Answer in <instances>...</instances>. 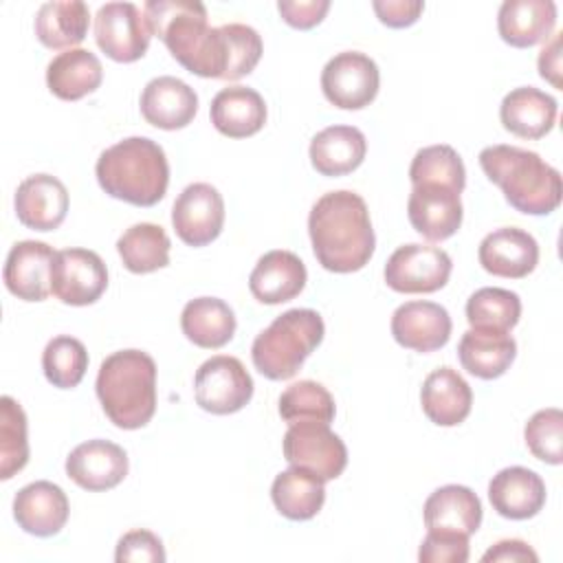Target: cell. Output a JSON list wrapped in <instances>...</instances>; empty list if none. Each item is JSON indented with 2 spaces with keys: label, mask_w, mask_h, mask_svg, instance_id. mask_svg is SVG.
I'll return each instance as SVG.
<instances>
[{
  "label": "cell",
  "mask_w": 563,
  "mask_h": 563,
  "mask_svg": "<svg viewBox=\"0 0 563 563\" xmlns=\"http://www.w3.org/2000/svg\"><path fill=\"white\" fill-rule=\"evenodd\" d=\"M308 233L317 262L330 273L361 271L374 255L376 238L365 200L350 191H328L310 209Z\"/></svg>",
  "instance_id": "1"
},
{
  "label": "cell",
  "mask_w": 563,
  "mask_h": 563,
  "mask_svg": "<svg viewBox=\"0 0 563 563\" xmlns=\"http://www.w3.org/2000/svg\"><path fill=\"white\" fill-rule=\"evenodd\" d=\"M143 15L152 35L161 37L172 57L189 73L222 79L227 70V42L220 26L207 24V9L196 0H150Z\"/></svg>",
  "instance_id": "2"
},
{
  "label": "cell",
  "mask_w": 563,
  "mask_h": 563,
  "mask_svg": "<svg viewBox=\"0 0 563 563\" xmlns=\"http://www.w3.org/2000/svg\"><path fill=\"white\" fill-rule=\"evenodd\" d=\"M479 167L501 189L506 202L526 216H548L561 205V174L537 152L488 145L479 152Z\"/></svg>",
  "instance_id": "3"
},
{
  "label": "cell",
  "mask_w": 563,
  "mask_h": 563,
  "mask_svg": "<svg viewBox=\"0 0 563 563\" xmlns=\"http://www.w3.org/2000/svg\"><path fill=\"white\" fill-rule=\"evenodd\" d=\"M95 174L108 196L134 207L156 205L169 185L167 156L147 136H130L103 150L97 158Z\"/></svg>",
  "instance_id": "4"
},
{
  "label": "cell",
  "mask_w": 563,
  "mask_h": 563,
  "mask_svg": "<svg viewBox=\"0 0 563 563\" xmlns=\"http://www.w3.org/2000/svg\"><path fill=\"white\" fill-rule=\"evenodd\" d=\"M97 398L119 429H141L156 411V363L147 352L119 350L103 358Z\"/></svg>",
  "instance_id": "5"
},
{
  "label": "cell",
  "mask_w": 563,
  "mask_h": 563,
  "mask_svg": "<svg viewBox=\"0 0 563 563\" xmlns=\"http://www.w3.org/2000/svg\"><path fill=\"white\" fill-rule=\"evenodd\" d=\"M323 332L325 325L317 310L292 308L282 312L251 345L255 369L271 380L292 378L323 341Z\"/></svg>",
  "instance_id": "6"
},
{
  "label": "cell",
  "mask_w": 563,
  "mask_h": 563,
  "mask_svg": "<svg viewBox=\"0 0 563 563\" xmlns=\"http://www.w3.org/2000/svg\"><path fill=\"white\" fill-rule=\"evenodd\" d=\"M282 446L290 466L312 473L323 484L336 479L347 466V449L325 422L290 424Z\"/></svg>",
  "instance_id": "7"
},
{
  "label": "cell",
  "mask_w": 563,
  "mask_h": 563,
  "mask_svg": "<svg viewBox=\"0 0 563 563\" xmlns=\"http://www.w3.org/2000/svg\"><path fill=\"white\" fill-rule=\"evenodd\" d=\"M194 396L198 407L209 413H235L251 400L253 378L240 358L218 354L196 369Z\"/></svg>",
  "instance_id": "8"
},
{
  "label": "cell",
  "mask_w": 563,
  "mask_h": 563,
  "mask_svg": "<svg viewBox=\"0 0 563 563\" xmlns=\"http://www.w3.org/2000/svg\"><path fill=\"white\" fill-rule=\"evenodd\" d=\"M380 86L376 62L358 51L336 53L321 70V90L325 99L341 110H361L369 106Z\"/></svg>",
  "instance_id": "9"
},
{
  "label": "cell",
  "mask_w": 563,
  "mask_h": 563,
  "mask_svg": "<svg viewBox=\"0 0 563 563\" xmlns=\"http://www.w3.org/2000/svg\"><path fill=\"white\" fill-rule=\"evenodd\" d=\"M451 268L446 251L429 244H405L389 255L385 282L391 290L405 295L435 292L449 282Z\"/></svg>",
  "instance_id": "10"
},
{
  "label": "cell",
  "mask_w": 563,
  "mask_h": 563,
  "mask_svg": "<svg viewBox=\"0 0 563 563\" xmlns=\"http://www.w3.org/2000/svg\"><path fill=\"white\" fill-rule=\"evenodd\" d=\"M95 40L110 59L130 64L145 55L152 31L136 4L108 2L101 4L95 15Z\"/></svg>",
  "instance_id": "11"
},
{
  "label": "cell",
  "mask_w": 563,
  "mask_h": 563,
  "mask_svg": "<svg viewBox=\"0 0 563 563\" xmlns=\"http://www.w3.org/2000/svg\"><path fill=\"white\" fill-rule=\"evenodd\" d=\"M108 288L103 260L88 249H64L55 253L51 268V292L68 306L95 303Z\"/></svg>",
  "instance_id": "12"
},
{
  "label": "cell",
  "mask_w": 563,
  "mask_h": 563,
  "mask_svg": "<svg viewBox=\"0 0 563 563\" xmlns=\"http://www.w3.org/2000/svg\"><path fill=\"white\" fill-rule=\"evenodd\" d=\"M172 224L176 235L189 246H205L213 242L224 227V200L209 183L187 185L174 207Z\"/></svg>",
  "instance_id": "13"
},
{
  "label": "cell",
  "mask_w": 563,
  "mask_h": 563,
  "mask_svg": "<svg viewBox=\"0 0 563 563\" xmlns=\"http://www.w3.org/2000/svg\"><path fill=\"white\" fill-rule=\"evenodd\" d=\"M407 216L422 238L429 242H442L462 224L464 211L460 191L438 183L413 185L407 200Z\"/></svg>",
  "instance_id": "14"
},
{
  "label": "cell",
  "mask_w": 563,
  "mask_h": 563,
  "mask_svg": "<svg viewBox=\"0 0 563 563\" xmlns=\"http://www.w3.org/2000/svg\"><path fill=\"white\" fill-rule=\"evenodd\" d=\"M53 246L37 240L15 242L4 262V286L22 301H44L51 295Z\"/></svg>",
  "instance_id": "15"
},
{
  "label": "cell",
  "mask_w": 563,
  "mask_h": 563,
  "mask_svg": "<svg viewBox=\"0 0 563 563\" xmlns=\"http://www.w3.org/2000/svg\"><path fill=\"white\" fill-rule=\"evenodd\" d=\"M66 475L84 490H110L128 475V453L110 440H88L66 457Z\"/></svg>",
  "instance_id": "16"
},
{
  "label": "cell",
  "mask_w": 563,
  "mask_h": 563,
  "mask_svg": "<svg viewBox=\"0 0 563 563\" xmlns=\"http://www.w3.org/2000/svg\"><path fill=\"white\" fill-rule=\"evenodd\" d=\"M451 317L435 301H407L391 314V336L398 345L413 352H435L451 336Z\"/></svg>",
  "instance_id": "17"
},
{
  "label": "cell",
  "mask_w": 563,
  "mask_h": 563,
  "mask_svg": "<svg viewBox=\"0 0 563 563\" xmlns=\"http://www.w3.org/2000/svg\"><path fill=\"white\" fill-rule=\"evenodd\" d=\"M13 207L24 227L33 231H53L68 213V189L51 174H33L18 185Z\"/></svg>",
  "instance_id": "18"
},
{
  "label": "cell",
  "mask_w": 563,
  "mask_h": 563,
  "mask_svg": "<svg viewBox=\"0 0 563 563\" xmlns=\"http://www.w3.org/2000/svg\"><path fill=\"white\" fill-rule=\"evenodd\" d=\"M479 264L486 273L506 279H521L539 262L537 240L517 227H501L479 242Z\"/></svg>",
  "instance_id": "19"
},
{
  "label": "cell",
  "mask_w": 563,
  "mask_h": 563,
  "mask_svg": "<svg viewBox=\"0 0 563 563\" xmlns=\"http://www.w3.org/2000/svg\"><path fill=\"white\" fill-rule=\"evenodd\" d=\"M68 497L66 493L46 479L22 486L13 497V517L18 526L35 537H53L68 521Z\"/></svg>",
  "instance_id": "20"
},
{
  "label": "cell",
  "mask_w": 563,
  "mask_h": 563,
  "mask_svg": "<svg viewBox=\"0 0 563 563\" xmlns=\"http://www.w3.org/2000/svg\"><path fill=\"white\" fill-rule=\"evenodd\" d=\"M196 112L198 95L178 77H154L141 92V114L154 128L180 130L194 121Z\"/></svg>",
  "instance_id": "21"
},
{
  "label": "cell",
  "mask_w": 563,
  "mask_h": 563,
  "mask_svg": "<svg viewBox=\"0 0 563 563\" xmlns=\"http://www.w3.org/2000/svg\"><path fill=\"white\" fill-rule=\"evenodd\" d=\"M308 273L303 262L284 249H275L264 253L249 277L251 295L260 303H284L295 299L306 286Z\"/></svg>",
  "instance_id": "22"
},
{
  "label": "cell",
  "mask_w": 563,
  "mask_h": 563,
  "mask_svg": "<svg viewBox=\"0 0 563 563\" xmlns=\"http://www.w3.org/2000/svg\"><path fill=\"white\" fill-rule=\"evenodd\" d=\"M488 499L493 510L506 519H530L545 504V484L526 466H508L493 475Z\"/></svg>",
  "instance_id": "23"
},
{
  "label": "cell",
  "mask_w": 563,
  "mask_h": 563,
  "mask_svg": "<svg viewBox=\"0 0 563 563\" xmlns=\"http://www.w3.org/2000/svg\"><path fill=\"white\" fill-rule=\"evenodd\" d=\"M422 517L427 530L471 537L482 523V501L468 486L446 484L427 497Z\"/></svg>",
  "instance_id": "24"
},
{
  "label": "cell",
  "mask_w": 563,
  "mask_h": 563,
  "mask_svg": "<svg viewBox=\"0 0 563 563\" xmlns=\"http://www.w3.org/2000/svg\"><path fill=\"white\" fill-rule=\"evenodd\" d=\"M556 26L552 0H506L497 11V31L515 48H530L545 42Z\"/></svg>",
  "instance_id": "25"
},
{
  "label": "cell",
  "mask_w": 563,
  "mask_h": 563,
  "mask_svg": "<svg viewBox=\"0 0 563 563\" xmlns=\"http://www.w3.org/2000/svg\"><path fill=\"white\" fill-rule=\"evenodd\" d=\"M420 405L433 424L455 427L471 413L473 391L453 367H438L422 383Z\"/></svg>",
  "instance_id": "26"
},
{
  "label": "cell",
  "mask_w": 563,
  "mask_h": 563,
  "mask_svg": "<svg viewBox=\"0 0 563 563\" xmlns=\"http://www.w3.org/2000/svg\"><path fill=\"white\" fill-rule=\"evenodd\" d=\"M209 117L220 134L229 139H246L264 128L266 103L253 88L229 86L211 99Z\"/></svg>",
  "instance_id": "27"
},
{
  "label": "cell",
  "mask_w": 563,
  "mask_h": 563,
  "mask_svg": "<svg viewBox=\"0 0 563 563\" xmlns=\"http://www.w3.org/2000/svg\"><path fill=\"white\" fill-rule=\"evenodd\" d=\"M556 99L539 88L521 86L510 90L499 106L501 125L519 139H541L556 121Z\"/></svg>",
  "instance_id": "28"
},
{
  "label": "cell",
  "mask_w": 563,
  "mask_h": 563,
  "mask_svg": "<svg viewBox=\"0 0 563 563\" xmlns=\"http://www.w3.org/2000/svg\"><path fill=\"white\" fill-rule=\"evenodd\" d=\"M367 152L365 134L354 125H330L310 141V163L321 176L354 172Z\"/></svg>",
  "instance_id": "29"
},
{
  "label": "cell",
  "mask_w": 563,
  "mask_h": 563,
  "mask_svg": "<svg viewBox=\"0 0 563 563\" xmlns=\"http://www.w3.org/2000/svg\"><path fill=\"white\" fill-rule=\"evenodd\" d=\"M517 356V343L508 332L495 330H466L457 345V358L462 367L482 378H499Z\"/></svg>",
  "instance_id": "30"
},
{
  "label": "cell",
  "mask_w": 563,
  "mask_h": 563,
  "mask_svg": "<svg viewBox=\"0 0 563 563\" xmlns=\"http://www.w3.org/2000/svg\"><path fill=\"white\" fill-rule=\"evenodd\" d=\"M101 81L103 66L88 48H68L55 55L46 66V86L64 101H77L95 92Z\"/></svg>",
  "instance_id": "31"
},
{
  "label": "cell",
  "mask_w": 563,
  "mask_h": 563,
  "mask_svg": "<svg viewBox=\"0 0 563 563\" xmlns=\"http://www.w3.org/2000/svg\"><path fill=\"white\" fill-rule=\"evenodd\" d=\"M183 334L198 347L218 350L235 334V314L218 297H198L185 303L180 314Z\"/></svg>",
  "instance_id": "32"
},
{
  "label": "cell",
  "mask_w": 563,
  "mask_h": 563,
  "mask_svg": "<svg viewBox=\"0 0 563 563\" xmlns=\"http://www.w3.org/2000/svg\"><path fill=\"white\" fill-rule=\"evenodd\" d=\"M90 11L81 0H55L44 2L35 13V37L46 48H73L84 42L88 33Z\"/></svg>",
  "instance_id": "33"
},
{
  "label": "cell",
  "mask_w": 563,
  "mask_h": 563,
  "mask_svg": "<svg viewBox=\"0 0 563 563\" xmlns=\"http://www.w3.org/2000/svg\"><path fill=\"white\" fill-rule=\"evenodd\" d=\"M271 497L279 515L292 521H306L323 508L325 488L312 473L290 466L273 479Z\"/></svg>",
  "instance_id": "34"
},
{
  "label": "cell",
  "mask_w": 563,
  "mask_h": 563,
  "mask_svg": "<svg viewBox=\"0 0 563 563\" xmlns=\"http://www.w3.org/2000/svg\"><path fill=\"white\" fill-rule=\"evenodd\" d=\"M169 238L163 227L152 222L132 224L119 240L117 251L130 273L143 275L165 268L169 264Z\"/></svg>",
  "instance_id": "35"
},
{
  "label": "cell",
  "mask_w": 563,
  "mask_h": 563,
  "mask_svg": "<svg viewBox=\"0 0 563 563\" xmlns=\"http://www.w3.org/2000/svg\"><path fill=\"white\" fill-rule=\"evenodd\" d=\"M521 317V299L517 292L486 286L475 290L466 301V321L475 330L510 332Z\"/></svg>",
  "instance_id": "36"
},
{
  "label": "cell",
  "mask_w": 563,
  "mask_h": 563,
  "mask_svg": "<svg viewBox=\"0 0 563 563\" xmlns=\"http://www.w3.org/2000/svg\"><path fill=\"white\" fill-rule=\"evenodd\" d=\"M336 407L332 394L314 380H299L284 389L279 396V416L288 424L297 422H325L334 420Z\"/></svg>",
  "instance_id": "37"
},
{
  "label": "cell",
  "mask_w": 563,
  "mask_h": 563,
  "mask_svg": "<svg viewBox=\"0 0 563 563\" xmlns=\"http://www.w3.org/2000/svg\"><path fill=\"white\" fill-rule=\"evenodd\" d=\"M42 369L46 380L59 389H73L88 369L86 345L68 334L51 339L42 352Z\"/></svg>",
  "instance_id": "38"
},
{
  "label": "cell",
  "mask_w": 563,
  "mask_h": 563,
  "mask_svg": "<svg viewBox=\"0 0 563 563\" xmlns=\"http://www.w3.org/2000/svg\"><path fill=\"white\" fill-rule=\"evenodd\" d=\"M29 462L26 416L11 396L0 398V479H11Z\"/></svg>",
  "instance_id": "39"
},
{
  "label": "cell",
  "mask_w": 563,
  "mask_h": 563,
  "mask_svg": "<svg viewBox=\"0 0 563 563\" xmlns=\"http://www.w3.org/2000/svg\"><path fill=\"white\" fill-rule=\"evenodd\" d=\"M409 180L411 185L438 183L462 194L466 185V169L451 145H429L416 152L409 165Z\"/></svg>",
  "instance_id": "40"
},
{
  "label": "cell",
  "mask_w": 563,
  "mask_h": 563,
  "mask_svg": "<svg viewBox=\"0 0 563 563\" xmlns=\"http://www.w3.org/2000/svg\"><path fill=\"white\" fill-rule=\"evenodd\" d=\"M523 440L528 451L545 462L561 464L563 462V413L556 407L537 411L523 429Z\"/></svg>",
  "instance_id": "41"
},
{
  "label": "cell",
  "mask_w": 563,
  "mask_h": 563,
  "mask_svg": "<svg viewBox=\"0 0 563 563\" xmlns=\"http://www.w3.org/2000/svg\"><path fill=\"white\" fill-rule=\"evenodd\" d=\"M224 33V42H227V70H224V81H235L244 75H249L264 51L262 37L253 26L246 24H222L220 26Z\"/></svg>",
  "instance_id": "42"
},
{
  "label": "cell",
  "mask_w": 563,
  "mask_h": 563,
  "mask_svg": "<svg viewBox=\"0 0 563 563\" xmlns=\"http://www.w3.org/2000/svg\"><path fill=\"white\" fill-rule=\"evenodd\" d=\"M420 563H466L468 537L455 532L429 530L418 550Z\"/></svg>",
  "instance_id": "43"
},
{
  "label": "cell",
  "mask_w": 563,
  "mask_h": 563,
  "mask_svg": "<svg viewBox=\"0 0 563 563\" xmlns=\"http://www.w3.org/2000/svg\"><path fill=\"white\" fill-rule=\"evenodd\" d=\"M117 563H163L165 561V548L161 539L150 530H130L125 532L114 552Z\"/></svg>",
  "instance_id": "44"
},
{
  "label": "cell",
  "mask_w": 563,
  "mask_h": 563,
  "mask_svg": "<svg viewBox=\"0 0 563 563\" xmlns=\"http://www.w3.org/2000/svg\"><path fill=\"white\" fill-rule=\"evenodd\" d=\"M277 11L292 29H312L330 11V0H279Z\"/></svg>",
  "instance_id": "45"
},
{
  "label": "cell",
  "mask_w": 563,
  "mask_h": 563,
  "mask_svg": "<svg viewBox=\"0 0 563 563\" xmlns=\"http://www.w3.org/2000/svg\"><path fill=\"white\" fill-rule=\"evenodd\" d=\"M372 9L383 24H387L391 29H405V26H411L420 18L424 2H420V0H374Z\"/></svg>",
  "instance_id": "46"
},
{
  "label": "cell",
  "mask_w": 563,
  "mask_h": 563,
  "mask_svg": "<svg viewBox=\"0 0 563 563\" xmlns=\"http://www.w3.org/2000/svg\"><path fill=\"white\" fill-rule=\"evenodd\" d=\"M482 561L484 563H495V561H501V563H519V561H539L537 552L526 543V541H519V539H504V541H497L493 548H488L484 554H482Z\"/></svg>",
  "instance_id": "47"
},
{
  "label": "cell",
  "mask_w": 563,
  "mask_h": 563,
  "mask_svg": "<svg viewBox=\"0 0 563 563\" xmlns=\"http://www.w3.org/2000/svg\"><path fill=\"white\" fill-rule=\"evenodd\" d=\"M539 75L548 79L554 88H561V33H554L552 40L539 53Z\"/></svg>",
  "instance_id": "48"
}]
</instances>
